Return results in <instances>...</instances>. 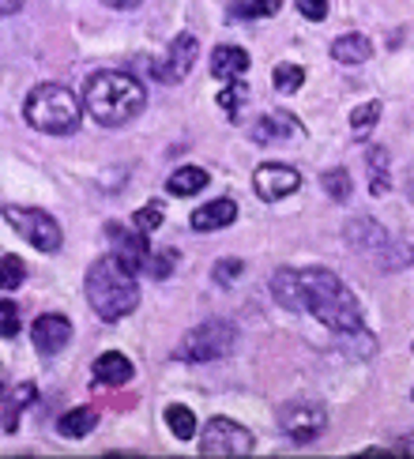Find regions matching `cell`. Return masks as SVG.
I'll return each instance as SVG.
<instances>
[{"label":"cell","mask_w":414,"mask_h":459,"mask_svg":"<svg viewBox=\"0 0 414 459\" xmlns=\"http://www.w3.org/2000/svg\"><path fill=\"white\" fill-rule=\"evenodd\" d=\"M106 234H109V241H113V253H117L128 267H132V272H147V260H151V253H155V248H151L147 245V234H140V230L136 226H125V222H109V230H106Z\"/></svg>","instance_id":"obj_11"},{"label":"cell","mask_w":414,"mask_h":459,"mask_svg":"<svg viewBox=\"0 0 414 459\" xmlns=\"http://www.w3.org/2000/svg\"><path fill=\"white\" fill-rule=\"evenodd\" d=\"M91 373H94V385H106V388H125L128 380L136 377V366H132V361H128L125 354H117V351H106V354L94 358Z\"/></svg>","instance_id":"obj_13"},{"label":"cell","mask_w":414,"mask_h":459,"mask_svg":"<svg viewBox=\"0 0 414 459\" xmlns=\"http://www.w3.org/2000/svg\"><path fill=\"white\" fill-rule=\"evenodd\" d=\"M294 8L309 19V23H324L328 19V0H294Z\"/></svg>","instance_id":"obj_33"},{"label":"cell","mask_w":414,"mask_h":459,"mask_svg":"<svg viewBox=\"0 0 414 459\" xmlns=\"http://www.w3.org/2000/svg\"><path fill=\"white\" fill-rule=\"evenodd\" d=\"M166 426H169V433H174L177 441H193L196 437V414L188 411L185 403H174V407H166Z\"/></svg>","instance_id":"obj_24"},{"label":"cell","mask_w":414,"mask_h":459,"mask_svg":"<svg viewBox=\"0 0 414 459\" xmlns=\"http://www.w3.org/2000/svg\"><path fill=\"white\" fill-rule=\"evenodd\" d=\"M23 4H27V0H0V12L15 15V12H23Z\"/></svg>","instance_id":"obj_35"},{"label":"cell","mask_w":414,"mask_h":459,"mask_svg":"<svg viewBox=\"0 0 414 459\" xmlns=\"http://www.w3.org/2000/svg\"><path fill=\"white\" fill-rule=\"evenodd\" d=\"M0 272H4V290H19V286H23V279H27V264L19 260L15 253H4L0 256Z\"/></svg>","instance_id":"obj_29"},{"label":"cell","mask_w":414,"mask_h":459,"mask_svg":"<svg viewBox=\"0 0 414 459\" xmlns=\"http://www.w3.org/2000/svg\"><path fill=\"white\" fill-rule=\"evenodd\" d=\"M83 106L99 125L121 128L143 113L147 91L136 75H128V72H94L83 83Z\"/></svg>","instance_id":"obj_2"},{"label":"cell","mask_w":414,"mask_h":459,"mask_svg":"<svg viewBox=\"0 0 414 459\" xmlns=\"http://www.w3.org/2000/svg\"><path fill=\"white\" fill-rule=\"evenodd\" d=\"M410 399H414V388H410Z\"/></svg>","instance_id":"obj_39"},{"label":"cell","mask_w":414,"mask_h":459,"mask_svg":"<svg viewBox=\"0 0 414 459\" xmlns=\"http://www.w3.org/2000/svg\"><path fill=\"white\" fill-rule=\"evenodd\" d=\"M241 275V260H222V264H215V282H230V279H237Z\"/></svg>","instance_id":"obj_34"},{"label":"cell","mask_w":414,"mask_h":459,"mask_svg":"<svg viewBox=\"0 0 414 459\" xmlns=\"http://www.w3.org/2000/svg\"><path fill=\"white\" fill-rule=\"evenodd\" d=\"M249 136H253L256 143H282L287 136H301V125L290 117V113L275 109V113H268V117H260V121L253 125Z\"/></svg>","instance_id":"obj_15"},{"label":"cell","mask_w":414,"mask_h":459,"mask_svg":"<svg viewBox=\"0 0 414 459\" xmlns=\"http://www.w3.org/2000/svg\"><path fill=\"white\" fill-rule=\"evenodd\" d=\"M272 83H275L279 94H294L301 83H306V68H301V65H275Z\"/></svg>","instance_id":"obj_28"},{"label":"cell","mask_w":414,"mask_h":459,"mask_svg":"<svg viewBox=\"0 0 414 459\" xmlns=\"http://www.w3.org/2000/svg\"><path fill=\"white\" fill-rule=\"evenodd\" d=\"M282 8V0H226L230 19H272Z\"/></svg>","instance_id":"obj_23"},{"label":"cell","mask_w":414,"mask_h":459,"mask_svg":"<svg viewBox=\"0 0 414 459\" xmlns=\"http://www.w3.org/2000/svg\"><path fill=\"white\" fill-rule=\"evenodd\" d=\"M343 238H347V245H354L358 253H381V248L388 245V234L381 226H376L373 219H366V215H358L347 230H343Z\"/></svg>","instance_id":"obj_17"},{"label":"cell","mask_w":414,"mask_h":459,"mask_svg":"<svg viewBox=\"0 0 414 459\" xmlns=\"http://www.w3.org/2000/svg\"><path fill=\"white\" fill-rule=\"evenodd\" d=\"M376 121H381V102H362L350 109V132L358 140H366Z\"/></svg>","instance_id":"obj_25"},{"label":"cell","mask_w":414,"mask_h":459,"mask_svg":"<svg viewBox=\"0 0 414 459\" xmlns=\"http://www.w3.org/2000/svg\"><path fill=\"white\" fill-rule=\"evenodd\" d=\"M234 342H237V328L230 320H203L200 328H193L181 339L174 358L177 361H219L234 351Z\"/></svg>","instance_id":"obj_5"},{"label":"cell","mask_w":414,"mask_h":459,"mask_svg":"<svg viewBox=\"0 0 414 459\" xmlns=\"http://www.w3.org/2000/svg\"><path fill=\"white\" fill-rule=\"evenodd\" d=\"M94 426H99V411H94V407H75V411L61 414V422H56V433L68 437V441H80V437L94 433Z\"/></svg>","instance_id":"obj_21"},{"label":"cell","mask_w":414,"mask_h":459,"mask_svg":"<svg viewBox=\"0 0 414 459\" xmlns=\"http://www.w3.org/2000/svg\"><path fill=\"white\" fill-rule=\"evenodd\" d=\"M83 109V94L75 99V91H68L65 83H38L23 102V121L49 136H68L80 128Z\"/></svg>","instance_id":"obj_4"},{"label":"cell","mask_w":414,"mask_h":459,"mask_svg":"<svg viewBox=\"0 0 414 459\" xmlns=\"http://www.w3.org/2000/svg\"><path fill=\"white\" fill-rule=\"evenodd\" d=\"M253 448H256V437L241 422H234V418H211L200 433V452L203 455L234 459V455H253Z\"/></svg>","instance_id":"obj_7"},{"label":"cell","mask_w":414,"mask_h":459,"mask_svg":"<svg viewBox=\"0 0 414 459\" xmlns=\"http://www.w3.org/2000/svg\"><path fill=\"white\" fill-rule=\"evenodd\" d=\"M407 200H410V204H414V166H410V169H407Z\"/></svg>","instance_id":"obj_37"},{"label":"cell","mask_w":414,"mask_h":459,"mask_svg":"<svg viewBox=\"0 0 414 459\" xmlns=\"http://www.w3.org/2000/svg\"><path fill=\"white\" fill-rule=\"evenodd\" d=\"M0 335H4V342H12L19 335V309L12 301L0 305Z\"/></svg>","instance_id":"obj_32"},{"label":"cell","mask_w":414,"mask_h":459,"mask_svg":"<svg viewBox=\"0 0 414 459\" xmlns=\"http://www.w3.org/2000/svg\"><path fill=\"white\" fill-rule=\"evenodd\" d=\"M34 385H19L12 392V385L4 380V414H0V426H4V433H15L19 429V414H23L27 403H34Z\"/></svg>","instance_id":"obj_20"},{"label":"cell","mask_w":414,"mask_h":459,"mask_svg":"<svg viewBox=\"0 0 414 459\" xmlns=\"http://www.w3.org/2000/svg\"><path fill=\"white\" fill-rule=\"evenodd\" d=\"M369 56H373V42H369V34H362V30L339 34L332 42V61H339V65H366Z\"/></svg>","instance_id":"obj_18"},{"label":"cell","mask_w":414,"mask_h":459,"mask_svg":"<svg viewBox=\"0 0 414 459\" xmlns=\"http://www.w3.org/2000/svg\"><path fill=\"white\" fill-rule=\"evenodd\" d=\"M249 72V53H245L241 46H219L211 53V75L222 83H234L241 80V75Z\"/></svg>","instance_id":"obj_16"},{"label":"cell","mask_w":414,"mask_h":459,"mask_svg":"<svg viewBox=\"0 0 414 459\" xmlns=\"http://www.w3.org/2000/svg\"><path fill=\"white\" fill-rule=\"evenodd\" d=\"M4 222L15 230L19 238L27 245H34L38 253H56V248L65 245V234H61V222L53 215L38 212V207H4Z\"/></svg>","instance_id":"obj_6"},{"label":"cell","mask_w":414,"mask_h":459,"mask_svg":"<svg viewBox=\"0 0 414 459\" xmlns=\"http://www.w3.org/2000/svg\"><path fill=\"white\" fill-rule=\"evenodd\" d=\"M207 181H211V174H207L203 166H177L174 174L166 178V193H174V196H196L200 188H207Z\"/></svg>","instance_id":"obj_19"},{"label":"cell","mask_w":414,"mask_h":459,"mask_svg":"<svg viewBox=\"0 0 414 459\" xmlns=\"http://www.w3.org/2000/svg\"><path fill=\"white\" fill-rule=\"evenodd\" d=\"M83 290H87V301L91 309L99 313L102 320H125L128 313H136L140 305V282H136V272L117 256L109 253L102 260H94L87 267V279H83Z\"/></svg>","instance_id":"obj_3"},{"label":"cell","mask_w":414,"mask_h":459,"mask_svg":"<svg viewBox=\"0 0 414 459\" xmlns=\"http://www.w3.org/2000/svg\"><path fill=\"white\" fill-rule=\"evenodd\" d=\"M388 188H392L388 151H384V147H373V151H369V193H373V196H384Z\"/></svg>","instance_id":"obj_22"},{"label":"cell","mask_w":414,"mask_h":459,"mask_svg":"<svg viewBox=\"0 0 414 459\" xmlns=\"http://www.w3.org/2000/svg\"><path fill=\"white\" fill-rule=\"evenodd\" d=\"M237 219V204L230 196H222V200H211V204H203L193 212V219H188V226L196 230V234H215V230H226Z\"/></svg>","instance_id":"obj_14"},{"label":"cell","mask_w":414,"mask_h":459,"mask_svg":"<svg viewBox=\"0 0 414 459\" xmlns=\"http://www.w3.org/2000/svg\"><path fill=\"white\" fill-rule=\"evenodd\" d=\"M272 298L287 313H309L335 335L362 332V305L332 267H279L272 275Z\"/></svg>","instance_id":"obj_1"},{"label":"cell","mask_w":414,"mask_h":459,"mask_svg":"<svg viewBox=\"0 0 414 459\" xmlns=\"http://www.w3.org/2000/svg\"><path fill=\"white\" fill-rule=\"evenodd\" d=\"M279 426H282V433H287L290 441L309 445V441H316V437L324 433L328 411L320 407V403H309V399H298V403H282V407H279Z\"/></svg>","instance_id":"obj_8"},{"label":"cell","mask_w":414,"mask_h":459,"mask_svg":"<svg viewBox=\"0 0 414 459\" xmlns=\"http://www.w3.org/2000/svg\"><path fill=\"white\" fill-rule=\"evenodd\" d=\"M320 185H324V193H328L335 204H343V200L350 196V174H347L343 166L324 169V174H320Z\"/></svg>","instance_id":"obj_27"},{"label":"cell","mask_w":414,"mask_h":459,"mask_svg":"<svg viewBox=\"0 0 414 459\" xmlns=\"http://www.w3.org/2000/svg\"><path fill=\"white\" fill-rule=\"evenodd\" d=\"M403 452H410V455H414V437H410V441L403 445Z\"/></svg>","instance_id":"obj_38"},{"label":"cell","mask_w":414,"mask_h":459,"mask_svg":"<svg viewBox=\"0 0 414 459\" xmlns=\"http://www.w3.org/2000/svg\"><path fill=\"white\" fill-rule=\"evenodd\" d=\"M174 264H177V256L169 253V248H155L151 260H147V275L151 279H166L169 272H174Z\"/></svg>","instance_id":"obj_31"},{"label":"cell","mask_w":414,"mask_h":459,"mask_svg":"<svg viewBox=\"0 0 414 459\" xmlns=\"http://www.w3.org/2000/svg\"><path fill=\"white\" fill-rule=\"evenodd\" d=\"M245 102H249V87H245L241 80L226 83V91L219 94V106H222V113H226V117H230V121H237V117H241Z\"/></svg>","instance_id":"obj_26"},{"label":"cell","mask_w":414,"mask_h":459,"mask_svg":"<svg viewBox=\"0 0 414 459\" xmlns=\"http://www.w3.org/2000/svg\"><path fill=\"white\" fill-rule=\"evenodd\" d=\"M196 53H200V38H196L193 30H181L174 42L166 46V56H162V61H155V72H151V75H155L159 83H169V87H174V83L185 80L188 72H193Z\"/></svg>","instance_id":"obj_9"},{"label":"cell","mask_w":414,"mask_h":459,"mask_svg":"<svg viewBox=\"0 0 414 459\" xmlns=\"http://www.w3.org/2000/svg\"><path fill=\"white\" fill-rule=\"evenodd\" d=\"M132 226H136L140 234H147V238H151V234H155V230L162 226V204H159V200H151L147 207H140V212L132 215Z\"/></svg>","instance_id":"obj_30"},{"label":"cell","mask_w":414,"mask_h":459,"mask_svg":"<svg viewBox=\"0 0 414 459\" xmlns=\"http://www.w3.org/2000/svg\"><path fill=\"white\" fill-rule=\"evenodd\" d=\"M102 4H106V8H121V12H125V8H136L140 0H102Z\"/></svg>","instance_id":"obj_36"},{"label":"cell","mask_w":414,"mask_h":459,"mask_svg":"<svg viewBox=\"0 0 414 459\" xmlns=\"http://www.w3.org/2000/svg\"><path fill=\"white\" fill-rule=\"evenodd\" d=\"M30 339H34L38 354H46V358L61 354L68 342H72V320L61 316V313H42V316L30 324Z\"/></svg>","instance_id":"obj_12"},{"label":"cell","mask_w":414,"mask_h":459,"mask_svg":"<svg viewBox=\"0 0 414 459\" xmlns=\"http://www.w3.org/2000/svg\"><path fill=\"white\" fill-rule=\"evenodd\" d=\"M253 188H256V196L263 204H279V200L294 196L301 188V174L287 162H263V166H256V174H253Z\"/></svg>","instance_id":"obj_10"}]
</instances>
